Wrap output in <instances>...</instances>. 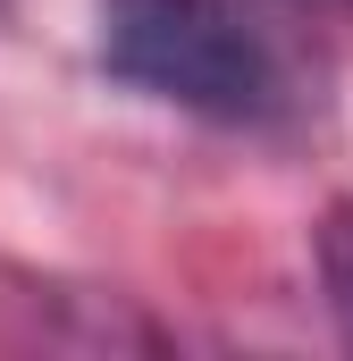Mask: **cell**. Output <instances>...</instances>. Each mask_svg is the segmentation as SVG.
<instances>
[{"instance_id": "1", "label": "cell", "mask_w": 353, "mask_h": 361, "mask_svg": "<svg viewBox=\"0 0 353 361\" xmlns=\"http://www.w3.org/2000/svg\"><path fill=\"white\" fill-rule=\"evenodd\" d=\"M101 59L176 109L269 126L294 109V68L244 0H109Z\"/></svg>"}, {"instance_id": "2", "label": "cell", "mask_w": 353, "mask_h": 361, "mask_svg": "<svg viewBox=\"0 0 353 361\" xmlns=\"http://www.w3.org/2000/svg\"><path fill=\"white\" fill-rule=\"evenodd\" d=\"M320 286H328V311H337V328L353 345V202H337L320 219Z\"/></svg>"}]
</instances>
